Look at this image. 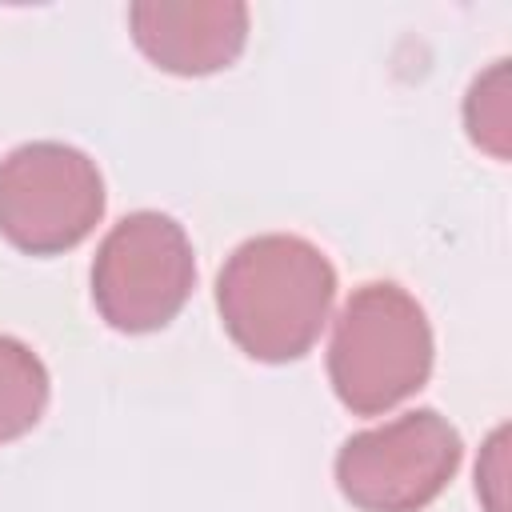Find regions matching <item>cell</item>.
<instances>
[{"instance_id": "obj_2", "label": "cell", "mask_w": 512, "mask_h": 512, "mask_svg": "<svg viewBox=\"0 0 512 512\" xmlns=\"http://www.w3.org/2000/svg\"><path fill=\"white\" fill-rule=\"evenodd\" d=\"M432 372V328L416 296L392 280L360 284L332 328L328 380L344 408L376 416L424 388Z\"/></svg>"}, {"instance_id": "obj_3", "label": "cell", "mask_w": 512, "mask_h": 512, "mask_svg": "<svg viewBox=\"0 0 512 512\" xmlns=\"http://www.w3.org/2000/svg\"><path fill=\"white\" fill-rule=\"evenodd\" d=\"M104 216L100 168L72 144L36 140L0 160V236L32 256L76 248Z\"/></svg>"}, {"instance_id": "obj_7", "label": "cell", "mask_w": 512, "mask_h": 512, "mask_svg": "<svg viewBox=\"0 0 512 512\" xmlns=\"http://www.w3.org/2000/svg\"><path fill=\"white\" fill-rule=\"evenodd\" d=\"M44 404H48V368L28 344L0 336V444L32 432L36 420L44 416Z\"/></svg>"}, {"instance_id": "obj_6", "label": "cell", "mask_w": 512, "mask_h": 512, "mask_svg": "<svg viewBox=\"0 0 512 512\" xmlns=\"http://www.w3.org/2000/svg\"><path fill=\"white\" fill-rule=\"evenodd\" d=\"M136 48L164 72L208 76L228 68L248 40L240 0H140L128 8Z\"/></svg>"}, {"instance_id": "obj_8", "label": "cell", "mask_w": 512, "mask_h": 512, "mask_svg": "<svg viewBox=\"0 0 512 512\" xmlns=\"http://www.w3.org/2000/svg\"><path fill=\"white\" fill-rule=\"evenodd\" d=\"M464 124L468 136L492 152L496 160H508V124H512V104H508V60H496L484 76L472 80L468 100H464Z\"/></svg>"}, {"instance_id": "obj_4", "label": "cell", "mask_w": 512, "mask_h": 512, "mask_svg": "<svg viewBox=\"0 0 512 512\" xmlns=\"http://www.w3.org/2000/svg\"><path fill=\"white\" fill-rule=\"evenodd\" d=\"M196 284V260L184 228L164 212L124 216L96 248L92 300L116 332L164 328Z\"/></svg>"}, {"instance_id": "obj_1", "label": "cell", "mask_w": 512, "mask_h": 512, "mask_svg": "<svg viewBox=\"0 0 512 512\" xmlns=\"http://www.w3.org/2000/svg\"><path fill=\"white\" fill-rule=\"evenodd\" d=\"M336 272L304 236L268 232L244 240L216 276V308L232 344L264 364L300 360L332 308Z\"/></svg>"}, {"instance_id": "obj_5", "label": "cell", "mask_w": 512, "mask_h": 512, "mask_svg": "<svg viewBox=\"0 0 512 512\" xmlns=\"http://www.w3.org/2000/svg\"><path fill=\"white\" fill-rule=\"evenodd\" d=\"M460 432L432 408L356 432L336 452V484L360 512H420L460 468Z\"/></svg>"}]
</instances>
